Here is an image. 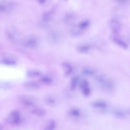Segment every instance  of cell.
Here are the masks:
<instances>
[{"label": "cell", "instance_id": "obj_11", "mask_svg": "<svg viewBox=\"0 0 130 130\" xmlns=\"http://www.w3.org/2000/svg\"><path fill=\"white\" fill-rule=\"evenodd\" d=\"M40 81L42 83L46 85H50L52 83L53 80L50 77L47 76H43L40 79Z\"/></svg>", "mask_w": 130, "mask_h": 130}, {"label": "cell", "instance_id": "obj_4", "mask_svg": "<svg viewBox=\"0 0 130 130\" xmlns=\"http://www.w3.org/2000/svg\"><path fill=\"white\" fill-rule=\"evenodd\" d=\"M43 101L46 104L51 106H54L56 101V99L52 95L48 94L44 96Z\"/></svg>", "mask_w": 130, "mask_h": 130}, {"label": "cell", "instance_id": "obj_15", "mask_svg": "<svg viewBox=\"0 0 130 130\" xmlns=\"http://www.w3.org/2000/svg\"><path fill=\"white\" fill-rule=\"evenodd\" d=\"M0 87L4 89H10L12 87V85L11 83L8 82H2L0 84Z\"/></svg>", "mask_w": 130, "mask_h": 130}, {"label": "cell", "instance_id": "obj_5", "mask_svg": "<svg viewBox=\"0 0 130 130\" xmlns=\"http://www.w3.org/2000/svg\"><path fill=\"white\" fill-rule=\"evenodd\" d=\"M81 87L83 93L85 96L89 95L90 90L88 81L85 80H83L81 84Z\"/></svg>", "mask_w": 130, "mask_h": 130}, {"label": "cell", "instance_id": "obj_13", "mask_svg": "<svg viewBox=\"0 0 130 130\" xmlns=\"http://www.w3.org/2000/svg\"><path fill=\"white\" fill-rule=\"evenodd\" d=\"M106 104L100 101L94 102L92 103L94 107L96 108H103L105 107Z\"/></svg>", "mask_w": 130, "mask_h": 130}, {"label": "cell", "instance_id": "obj_18", "mask_svg": "<svg viewBox=\"0 0 130 130\" xmlns=\"http://www.w3.org/2000/svg\"><path fill=\"white\" fill-rule=\"evenodd\" d=\"M89 24V22L88 21H84L80 23L79 25V27L81 29H85L88 26Z\"/></svg>", "mask_w": 130, "mask_h": 130}, {"label": "cell", "instance_id": "obj_14", "mask_svg": "<svg viewBox=\"0 0 130 130\" xmlns=\"http://www.w3.org/2000/svg\"><path fill=\"white\" fill-rule=\"evenodd\" d=\"M78 80V77L77 76H75L73 77L71 83V88L72 90L75 88Z\"/></svg>", "mask_w": 130, "mask_h": 130}, {"label": "cell", "instance_id": "obj_22", "mask_svg": "<svg viewBox=\"0 0 130 130\" xmlns=\"http://www.w3.org/2000/svg\"><path fill=\"white\" fill-rule=\"evenodd\" d=\"M3 126L2 125L0 124V130H1L2 129Z\"/></svg>", "mask_w": 130, "mask_h": 130}, {"label": "cell", "instance_id": "obj_16", "mask_svg": "<svg viewBox=\"0 0 130 130\" xmlns=\"http://www.w3.org/2000/svg\"><path fill=\"white\" fill-rule=\"evenodd\" d=\"M2 63L5 65H13L16 64V62L14 61L9 59H5L2 61Z\"/></svg>", "mask_w": 130, "mask_h": 130}, {"label": "cell", "instance_id": "obj_20", "mask_svg": "<svg viewBox=\"0 0 130 130\" xmlns=\"http://www.w3.org/2000/svg\"><path fill=\"white\" fill-rule=\"evenodd\" d=\"M50 15L49 13H47L45 14L43 16V20L45 21H47L49 20L50 19Z\"/></svg>", "mask_w": 130, "mask_h": 130}, {"label": "cell", "instance_id": "obj_3", "mask_svg": "<svg viewBox=\"0 0 130 130\" xmlns=\"http://www.w3.org/2000/svg\"><path fill=\"white\" fill-rule=\"evenodd\" d=\"M23 87L25 89L31 90L38 89L39 85L36 82L33 81H28L24 82L23 85Z\"/></svg>", "mask_w": 130, "mask_h": 130}, {"label": "cell", "instance_id": "obj_6", "mask_svg": "<svg viewBox=\"0 0 130 130\" xmlns=\"http://www.w3.org/2000/svg\"><path fill=\"white\" fill-rule=\"evenodd\" d=\"M31 113L38 117L44 116L46 114V111L43 109L40 108H35L32 110Z\"/></svg>", "mask_w": 130, "mask_h": 130}, {"label": "cell", "instance_id": "obj_17", "mask_svg": "<svg viewBox=\"0 0 130 130\" xmlns=\"http://www.w3.org/2000/svg\"><path fill=\"white\" fill-rule=\"evenodd\" d=\"M69 113L71 115L74 117H78L80 115V111L76 109H72L70 111Z\"/></svg>", "mask_w": 130, "mask_h": 130}, {"label": "cell", "instance_id": "obj_19", "mask_svg": "<svg viewBox=\"0 0 130 130\" xmlns=\"http://www.w3.org/2000/svg\"><path fill=\"white\" fill-rule=\"evenodd\" d=\"M114 41L116 43H117L119 45L121 46L124 48H126L127 47V45L123 42L122 41L117 39H114Z\"/></svg>", "mask_w": 130, "mask_h": 130}, {"label": "cell", "instance_id": "obj_2", "mask_svg": "<svg viewBox=\"0 0 130 130\" xmlns=\"http://www.w3.org/2000/svg\"><path fill=\"white\" fill-rule=\"evenodd\" d=\"M19 101L24 106L27 107H32L36 104V100L33 97L27 95H22L18 97Z\"/></svg>", "mask_w": 130, "mask_h": 130}, {"label": "cell", "instance_id": "obj_21", "mask_svg": "<svg viewBox=\"0 0 130 130\" xmlns=\"http://www.w3.org/2000/svg\"><path fill=\"white\" fill-rule=\"evenodd\" d=\"M46 0H38L39 3L41 4H42L44 3Z\"/></svg>", "mask_w": 130, "mask_h": 130}, {"label": "cell", "instance_id": "obj_8", "mask_svg": "<svg viewBox=\"0 0 130 130\" xmlns=\"http://www.w3.org/2000/svg\"><path fill=\"white\" fill-rule=\"evenodd\" d=\"M56 126V123L53 120H50L47 121L44 126V129L52 130L54 129Z\"/></svg>", "mask_w": 130, "mask_h": 130}, {"label": "cell", "instance_id": "obj_7", "mask_svg": "<svg viewBox=\"0 0 130 130\" xmlns=\"http://www.w3.org/2000/svg\"><path fill=\"white\" fill-rule=\"evenodd\" d=\"M61 65L64 70L65 74L68 76L72 72V68L70 64L67 62H64L62 63Z\"/></svg>", "mask_w": 130, "mask_h": 130}, {"label": "cell", "instance_id": "obj_9", "mask_svg": "<svg viewBox=\"0 0 130 130\" xmlns=\"http://www.w3.org/2000/svg\"><path fill=\"white\" fill-rule=\"evenodd\" d=\"M37 41L34 38H31L27 40L25 43V45L27 47L32 48L36 45Z\"/></svg>", "mask_w": 130, "mask_h": 130}, {"label": "cell", "instance_id": "obj_12", "mask_svg": "<svg viewBox=\"0 0 130 130\" xmlns=\"http://www.w3.org/2000/svg\"><path fill=\"white\" fill-rule=\"evenodd\" d=\"M90 46L88 45H84L79 46L77 48L78 51L81 53H85L89 51Z\"/></svg>", "mask_w": 130, "mask_h": 130}, {"label": "cell", "instance_id": "obj_1", "mask_svg": "<svg viewBox=\"0 0 130 130\" xmlns=\"http://www.w3.org/2000/svg\"><path fill=\"white\" fill-rule=\"evenodd\" d=\"M21 121L20 112L17 110L11 111L6 119V123L9 125H17L19 124Z\"/></svg>", "mask_w": 130, "mask_h": 130}, {"label": "cell", "instance_id": "obj_10", "mask_svg": "<svg viewBox=\"0 0 130 130\" xmlns=\"http://www.w3.org/2000/svg\"><path fill=\"white\" fill-rule=\"evenodd\" d=\"M27 75L30 77H34L39 76L41 75V73L36 70H30L26 73Z\"/></svg>", "mask_w": 130, "mask_h": 130}]
</instances>
